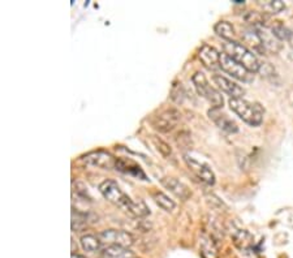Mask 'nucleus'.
<instances>
[{
	"label": "nucleus",
	"mask_w": 293,
	"mask_h": 258,
	"mask_svg": "<svg viewBox=\"0 0 293 258\" xmlns=\"http://www.w3.org/2000/svg\"><path fill=\"white\" fill-rule=\"evenodd\" d=\"M223 50L224 54H227L228 56L236 60L250 73L258 72L260 70V63L258 58L254 55L253 51L246 48L244 44H241L236 40H228L223 44Z\"/></svg>",
	"instance_id": "obj_1"
},
{
	"label": "nucleus",
	"mask_w": 293,
	"mask_h": 258,
	"mask_svg": "<svg viewBox=\"0 0 293 258\" xmlns=\"http://www.w3.org/2000/svg\"><path fill=\"white\" fill-rule=\"evenodd\" d=\"M230 107L241 120L252 126H258L264 120V108L258 103H250L242 98H230Z\"/></svg>",
	"instance_id": "obj_2"
},
{
	"label": "nucleus",
	"mask_w": 293,
	"mask_h": 258,
	"mask_svg": "<svg viewBox=\"0 0 293 258\" xmlns=\"http://www.w3.org/2000/svg\"><path fill=\"white\" fill-rule=\"evenodd\" d=\"M99 192L112 205L118 206L122 208V212H129L130 205H132L133 200L128 194L122 192V189L118 186V182L114 180H104V182L99 186Z\"/></svg>",
	"instance_id": "obj_3"
},
{
	"label": "nucleus",
	"mask_w": 293,
	"mask_h": 258,
	"mask_svg": "<svg viewBox=\"0 0 293 258\" xmlns=\"http://www.w3.org/2000/svg\"><path fill=\"white\" fill-rule=\"evenodd\" d=\"M192 81L194 84L197 93L201 96H204V100H208L211 103L212 108H222L223 107V96H222V94L215 88L208 85V78H206L204 73L197 72L193 76Z\"/></svg>",
	"instance_id": "obj_4"
},
{
	"label": "nucleus",
	"mask_w": 293,
	"mask_h": 258,
	"mask_svg": "<svg viewBox=\"0 0 293 258\" xmlns=\"http://www.w3.org/2000/svg\"><path fill=\"white\" fill-rule=\"evenodd\" d=\"M180 120H182V112L178 108H166L164 111L152 118V126L158 132L167 133L176 128Z\"/></svg>",
	"instance_id": "obj_5"
},
{
	"label": "nucleus",
	"mask_w": 293,
	"mask_h": 258,
	"mask_svg": "<svg viewBox=\"0 0 293 258\" xmlns=\"http://www.w3.org/2000/svg\"><path fill=\"white\" fill-rule=\"evenodd\" d=\"M220 68L234 78L242 81V82H252L254 80L253 73H250L244 66L238 63L236 60L230 58L227 54H220Z\"/></svg>",
	"instance_id": "obj_6"
},
{
	"label": "nucleus",
	"mask_w": 293,
	"mask_h": 258,
	"mask_svg": "<svg viewBox=\"0 0 293 258\" xmlns=\"http://www.w3.org/2000/svg\"><path fill=\"white\" fill-rule=\"evenodd\" d=\"M99 238L107 245H119L124 248H129L134 244V238L132 234L122 230H104L99 234Z\"/></svg>",
	"instance_id": "obj_7"
},
{
	"label": "nucleus",
	"mask_w": 293,
	"mask_h": 258,
	"mask_svg": "<svg viewBox=\"0 0 293 258\" xmlns=\"http://www.w3.org/2000/svg\"><path fill=\"white\" fill-rule=\"evenodd\" d=\"M82 160L86 164H90L92 167H98V168L110 170L115 167L116 158L111 156L110 152L98 150V152H92L89 154L82 156Z\"/></svg>",
	"instance_id": "obj_8"
},
{
	"label": "nucleus",
	"mask_w": 293,
	"mask_h": 258,
	"mask_svg": "<svg viewBox=\"0 0 293 258\" xmlns=\"http://www.w3.org/2000/svg\"><path fill=\"white\" fill-rule=\"evenodd\" d=\"M184 160L185 163H186V166L189 167V170L197 176L198 179L202 180V182H206V184H208V186H214L215 175L214 172L211 171V168L208 166L198 162V160H196L194 158H192V156H184Z\"/></svg>",
	"instance_id": "obj_9"
},
{
	"label": "nucleus",
	"mask_w": 293,
	"mask_h": 258,
	"mask_svg": "<svg viewBox=\"0 0 293 258\" xmlns=\"http://www.w3.org/2000/svg\"><path fill=\"white\" fill-rule=\"evenodd\" d=\"M212 81H214L215 85H216L223 93L230 96V98H242V96L245 94V90L242 89L241 86H238V84L234 82L232 80L222 76V74H214Z\"/></svg>",
	"instance_id": "obj_10"
},
{
	"label": "nucleus",
	"mask_w": 293,
	"mask_h": 258,
	"mask_svg": "<svg viewBox=\"0 0 293 258\" xmlns=\"http://www.w3.org/2000/svg\"><path fill=\"white\" fill-rule=\"evenodd\" d=\"M200 60H201L204 66L208 70H216L220 68V54L215 50L214 47L208 46V44H204L200 50Z\"/></svg>",
	"instance_id": "obj_11"
},
{
	"label": "nucleus",
	"mask_w": 293,
	"mask_h": 258,
	"mask_svg": "<svg viewBox=\"0 0 293 258\" xmlns=\"http://www.w3.org/2000/svg\"><path fill=\"white\" fill-rule=\"evenodd\" d=\"M162 184H163L170 192L174 193L176 197H178V198L182 200V201H186V200L190 198V189L185 186V184H182L180 180L174 179V178H164V179H162Z\"/></svg>",
	"instance_id": "obj_12"
},
{
	"label": "nucleus",
	"mask_w": 293,
	"mask_h": 258,
	"mask_svg": "<svg viewBox=\"0 0 293 258\" xmlns=\"http://www.w3.org/2000/svg\"><path fill=\"white\" fill-rule=\"evenodd\" d=\"M115 168L118 171L122 172V174H126V175L134 176V178H138V179L146 180V175L144 174L142 168L136 162H133L132 159L126 158H118L115 163Z\"/></svg>",
	"instance_id": "obj_13"
},
{
	"label": "nucleus",
	"mask_w": 293,
	"mask_h": 258,
	"mask_svg": "<svg viewBox=\"0 0 293 258\" xmlns=\"http://www.w3.org/2000/svg\"><path fill=\"white\" fill-rule=\"evenodd\" d=\"M208 116H210V119H212V122H214L219 128L226 130V132L236 133L238 130V126H236L226 114L222 112L220 108H211L210 111H208Z\"/></svg>",
	"instance_id": "obj_14"
},
{
	"label": "nucleus",
	"mask_w": 293,
	"mask_h": 258,
	"mask_svg": "<svg viewBox=\"0 0 293 258\" xmlns=\"http://www.w3.org/2000/svg\"><path fill=\"white\" fill-rule=\"evenodd\" d=\"M258 34H260L262 43H264V48L271 51H278L280 48V43L275 34L272 33V30H268L267 28H260L257 30Z\"/></svg>",
	"instance_id": "obj_15"
},
{
	"label": "nucleus",
	"mask_w": 293,
	"mask_h": 258,
	"mask_svg": "<svg viewBox=\"0 0 293 258\" xmlns=\"http://www.w3.org/2000/svg\"><path fill=\"white\" fill-rule=\"evenodd\" d=\"M103 256L106 258H137L132 250L119 245H107L103 249Z\"/></svg>",
	"instance_id": "obj_16"
},
{
	"label": "nucleus",
	"mask_w": 293,
	"mask_h": 258,
	"mask_svg": "<svg viewBox=\"0 0 293 258\" xmlns=\"http://www.w3.org/2000/svg\"><path fill=\"white\" fill-rule=\"evenodd\" d=\"M242 40H244L245 43H248V44H249L254 51H257V52L264 54V50H266L257 30H250V32H245V33H242Z\"/></svg>",
	"instance_id": "obj_17"
},
{
	"label": "nucleus",
	"mask_w": 293,
	"mask_h": 258,
	"mask_svg": "<svg viewBox=\"0 0 293 258\" xmlns=\"http://www.w3.org/2000/svg\"><path fill=\"white\" fill-rule=\"evenodd\" d=\"M80 242H81V246H82L84 250L90 252V253H94V252L100 250V248H102V244H103V242H100L99 236L90 235V234H88V235H84L82 238H81V240H80Z\"/></svg>",
	"instance_id": "obj_18"
},
{
	"label": "nucleus",
	"mask_w": 293,
	"mask_h": 258,
	"mask_svg": "<svg viewBox=\"0 0 293 258\" xmlns=\"http://www.w3.org/2000/svg\"><path fill=\"white\" fill-rule=\"evenodd\" d=\"M215 33L216 36H219L220 38L228 40H232V38L234 36V29L232 26V24L228 22V21H219L216 22V25L214 26Z\"/></svg>",
	"instance_id": "obj_19"
},
{
	"label": "nucleus",
	"mask_w": 293,
	"mask_h": 258,
	"mask_svg": "<svg viewBox=\"0 0 293 258\" xmlns=\"http://www.w3.org/2000/svg\"><path fill=\"white\" fill-rule=\"evenodd\" d=\"M152 200L155 201V204L159 206V208H162L163 210H166V212H172L174 208H176V205H174V202L172 201L170 197H168L167 194H164V193L162 192H155L152 193Z\"/></svg>",
	"instance_id": "obj_20"
},
{
	"label": "nucleus",
	"mask_w": 293,
	"mask_h": 258,
	"mask_svg": "<svg viewBox=\"0 0 293 258\" xmlns=\"http://www.w3.org/2000/svg\"><path fill=\"white\" fill-rule=\"evenodd\" d=\"M88 224V215L73 208H72V231H81Z\"/></svg>",
	"instance_id": "obj_21"
},
{
	"label": "nucleus",
	"mask_w": 293,
	"mask_h": 258,
	"mask_svg": "<svg viewBox=\"0 0 293 258\" xmlns=\"http://www.w3.org/2000/svg\"><path fill=\"white\" fill-rule=\"evenodd\" d=\"M129 214L136 218H144V216H148L150 214V210H148V205L142 200L138 201H133L130 208H129Z\"/></svg>",
	"instance_id": "obj_22"
},
{
	"label": "nucleus",
	"mask_w": 293,
	"mask_h": 258,
	"mask_svg": "<svg viewBox=\"0 0 293 258\" xmlns=\"http://www.w3.org/2000/svg\"><path fill=\"white\" fill-rule=\"evenodd\" d=\"M234 244L238 245L240 249H249L253 245V236L248 231L240 230L234 235Z\"/></svg>",
	"instance_id": "obj_23"
},
{
	"label": "nucleus",
	"mask_w": 293,
	"mask_h": 258,
	"mask_svg": "<svg viewBox=\"0 0 293 258\" xmlns=\"http://www.w3.org/2000/svg\"><path fill=\"white\" fill-rule=\"evenodd\" d=\"M200 249H201V254L204 256V258H216V248L210 238H202Z\"/></svg>",
	"instance_id": "obj_24"
},
{
	"label": "nucleus",
	"mask_w": 293,
	"mask_h": 258,
	"mask_svg": "<svg viewBox=\"0 0 293 258\" xmlns=\"http://www.w3.org/2000/svg\"><path fill=\"white\" fill-rule=\"evenodd\" d=\"M152 144H154L155 149L158 150V152L162 156H163V158H170V156H172L171 146L168 145L166 141H163L162 138H159V137H155V136L152 137Z\"/></svg>",
	"instance_id": "obj_25"
},
{
	"label": "nucleus",
	"mask_w": 293,
	"mask_h": 258,
	"mask_svg": "<svg viewBox=\"0 0 293 258\" xmlns=\"http://www.w3.org/2000/svg\"><path fill=\"white\" fill-rule=\"evenodd\" d=\"M260 6L268 14H279L286 8V4L280 0H268L266 3H260Z\"/></svg>",
	"instance_id": "obj_26"
},
{
	"label": "nucleus",
	"mask_w": 293,
	"mask_h": 258,
	"mask_svg": "<svg viewBox=\"0 0 293 258\" xmlns=\"http://www.w3.org/2000/svg\"><path fill=\"white\" fill-rule=\"evenodd\" d=\"M272 33L275 34V36H276L278 40H290V32L286 28H284L282 24H278V25H275V26H272Z\"/></svg>",
	"instance_id": "obj_27"
},
{
	"label": "nucleus",
	"mask_w": 293,
	"mask_h": 258,
	"mask_svg": "<svg viewBox=\"0 0 293 258\" xmlns=\"http://www.w3.org/2000/svg\"><path fill=\"white\" fill-rule=\"evenodd\" d=\"M70 258H86V257H84V256L76 254V253H72V256H70Z\"/></svg>",
	"instance_id": "obj_28"
},
{
	"label": "nucleus",
	"mask_w": 293,
	"mask_h": 258,
	"mask_svg": "<svg viewBox=\"0 0 293 258\" xmlns=\"http://www.w3.org/2000/svg\"><path fill=\"white\" fill-rule=\"evenodd\" d=\"M288 42H290V47H292V48H293V33L290 34V40H288Z\"/></svg>",
	"instance_id": "obj_29"
}]
</instances>
